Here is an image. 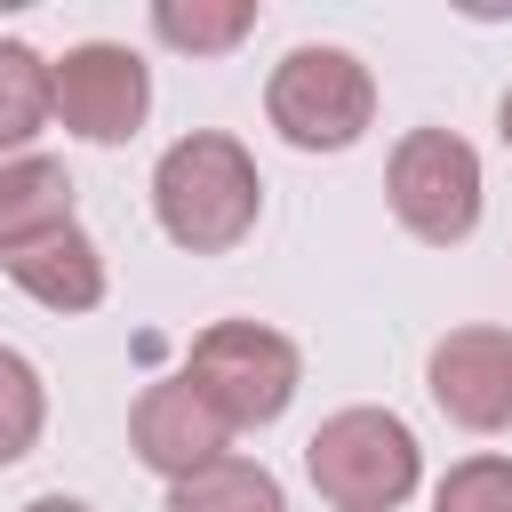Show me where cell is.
<instances>
[{
  "instance_id": "52a82bcc",
  "label": "cell",
  "mask_w": 512,
  "mask_h": 512,
  "mask_svg": "<svg viewBox=\"0 0 512 512\" xmlns=\"http://www.w3.org/2000/svg\"><path fill=\"white\" fill-rule=\"evenodd\" d=\"M128 448H136L144 472H160V480L176 488V480L208 472L216 456H232V424H224V416L192 392V376L176 368V376H160V384L136 392V408H128Z\"/></svg>"
},
{
  "instance_id": "ba28073f",
  "label": "cell",
  "mask_w": 512,
  "mask_h": 512,
  "mask_svg": "<svg viewBox=\"0 0 512 512\" xmlns=\"http://www.w3.org/2000/svg\"><path fill=\"white\" fill-rule=\"evenodd\" d=\"M432 408L464 432H512V328H448L424 360Z\"/></svg>"
},
{
  "instance_id": "277c9868",
  "label": "cell",
  "mask_w": 512,
  "mask_h": 512,
  "mask_svg": "<svg viewBox=\"0 0 512 512\" xmlns=\"http://www.w3.org/2000/svg\"><path fill=\"white\" fill-rule=\"evenodd\" d=\"M192 392L232 424V432H256V424H280L296 384H304V352L264 328V320H216L192 336V360H184Z\"/></svg>"
},
{
  "instance_id": "3957f363",
  "label": "cell",
  "mask_w": 512,
  "mask_h": 512,
  "mask_svg": "<svg viewBox=\"0 0 512 512\" xmlns=\"http://www.w3.org/2000/svg\"><path fill=\"white\" fill-rule=\"evenodd\" d=\"M264 120L296 152H352L376 128V72L352 48H336V40H304V48H288L272 64Z\"/></svg>"
},
{
  "instance_id": "8fae6325",
  "label": "cell",
  "mask_w": 512,
  "mask_h": 512,
  "mask_svg": "<svg viewBox=\"0 0 512 512\" xmlns=\"http://www.w3.org/2000/svg\"><path fill=\"white\" fill-rule=\"evenodd\" d=\"M256 32V0H152V40L176 56H232Z\"/></svg>"
},
{
  "instance_id": "7c38bea8",
  "label": "cell",
  "mask_w": 512,
  "mask_h": 512,
  "mask_svg": "<svg viewBox=\"0 0 512 512\" xmlns=\"http://www.w3.org/2000/svg\"><path fill=\"white\" fill-rule=\"evenodd\" d=\"M160 512H288V496H280V480H272L264 464H248V456H216L208 472L176 480Z\"/></svg>"
},
{
  "instance_id": "2e32d148",
  "label": "cell",
  "mask_w": 512,
  "mask_h": 512,
  "mask_svg": "<svg viewBox=\"0 0 512 512\" xmlns=\"http://www.w3.org/2000/svg\"><path fill=\"white\" fill-rule=\"evenodd\" d=\"M24 512H88V504H80V496H32Z\"/></svg>"
},
{
  "instance_id": "7a4b0ae2",
  "label": "cell",
  "mask_w": 512,
  "mask_h": 512,
  "mask_svg": "<svg viewBox=\"0 0 512 512\" xmlns=\"http://www.w3.org/2000/svg\"><path fill=\"white\" fill-rule=\"evenodd\" d=\"M304 472L328 512H400L424 488V448L392 408H336L304 440Z\"/></svg>"
},
{
  "instance_id": "9c48e42d",
  "label": "cell",
  "mask_w": 512,
  "mask_h": 512,
  "mask_svg": "<svg viewBox=\"0 0 512 512\" xmlns=\"http://www.w3.org/2000/svg\"><path fill=\"white\" fill-rule=\"evenodd\" d=\"M0 272H8L40 312H96V304H104V248H96L80 224H64V232L0 256Z\"/></svg>"
},
{
  "instance_id": "30bf717a",
  "label": "cell",
  "mask_w": 512,
  "mask_h": 512,
  "mask_svg": "<svg viewBox=\"0 0 512 512\" xmlns=\"http://www.w3.org/2000/svg\"><path fill=\"white\" fill-rule=\"evenodd\" d=\"M64 224H80V216H72V176H64V160H48V152L0 160V256L48 240V232H64Z\"/></svg>"
},
{
  "instance_id": "4fadbf2b",
  "label": "cell",
  "mask_w": 512,
  "mask_h": 512,
  "mask_svg": "<svg viewBox=\"0 0 512 512\" xmlns=\"http://www.w3.org/2000/svg\"><path fill=\"white\" fill-rule=\"evenodd\" d=\"M48 120V56L32 40H0V160H16Z\"/></svg>"
},
{
  "instance_id": "5bb4252c",
  "label": "cell",
  "mask_w": 512,
  "mask_h": 512,
  "mask_svg": "<svg viewBox=\"0 0 512 512\" xmlns=\"http://www.w3.org/2000/svg\"><path fill=\"white\" fill-rule=\"evenodd\" d=\"M40 432H48V384L16 344H0V472L24 464L40 448Z\"/></svg>"
},
{
  "instance_id": "8992f818",
  "label": "cell",
  "mask_w": 512,
  "mask_h": 512,
  "mask_svg": "<svg viewBox=\"0 0 512 512\" xmlns=\"http://www.w3.org/2000/svg\"><path fill=\"white\" fill-rule=\"evenodd\" d=\"M48 112L80 144H128L152 112V64L128 40H80L48 64Z\"/></svg>"
},
{
  "instance_id": "e0dca14e",
  "label": "cell",
  "mask_w": 512,
  "mask_h": 512,
  "mask_svg": "<svg viewBox=\"0 0 512 512\" xmlns=\"http://www.w3.org/2000/svg\"><path fill=\"white\" fill-rule=\"evenodd\" d=\"M496 136H504V144H512V88H504V96H496Z\"/></svg>"
},
{
  "instance_id": "6da1fadb",
  "label": "cell",
  "mask_w": 512,
  "mask_h": 512,
  "mask_svg": "<svg viewBox=\"0 0 512 512\" xmlns=\"http://www.w3.org/2000/svg\"><path fill=\"white\" fill-rule=\"evenodd\" d=\"M152 216L184 256H232L264 216V176L248 160V144L224 128L176 136L152 168Z\"/></svg>"
},
{
  "instance_id": "5b68a950",
  "label": "cell",
  "mask_w": 512,
  "mask_h": 512,
  "mask_svg": "<svg viewBox=\"0 0 512 512\" xmlns=\"http://www.w3.org/2000/svg\"><path fill=\"white\" fill-rule=\"evenodd\" d=\"M384 200H392L408 240L456 248L480 224V152L456 128H408L384 160Z\"/></svg>"
},
{
  "instance_id": "9a60e30c",
  "label": "cell",
  "mask_w": 512,
  "mask_h": 512,
  "mask_svg": "<svg viewBox=\"0 0 512 512\" xmlns=\"http://www.w3.org/2000/svg\"><path fill=\"white\" fill-rule=\"evenodd\" d=\"M432 512H512V456H464L440 472Z\"/></svg>"
}]
</instances>
